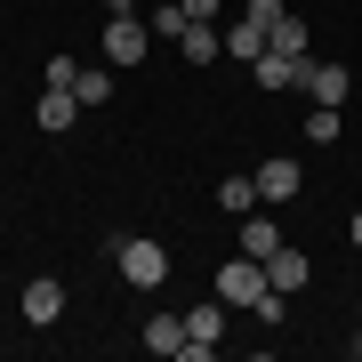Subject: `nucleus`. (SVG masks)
<instances>
[{
    "label": "nucleus",
    "mask_w": 362,
    "mask_h": 362,
    "mask_svg": "<svg viewBox=\"0 0 362 362\" xmlns=\"http://www.w3.org/2000/svg\"><path fill=\"white\" fill-rule=\"evenodd\" d=\"M113 266H121L129 290H161L169 282V250L153 242V233H121V242H113Z\"/></svg>",
    "instance_id": "f257e3e1"
},
{
    "label": "nucleus",
    "mask_w": 362,
    "mask_h": 362,
    "mask_svg": "<svg viewBox=\"0 0 362 362\" xmlns=\"http://www.w3.org/2000/svg\"><path fill=\"white\" fill-rule=\"evenodd\" d=\"M266 290H274V282H266V258H250V250L218 266V298H226L233 314H258V298H266Z\"/></svg>",
    "instance_id": "f03ea898"
},
{
    "label": "nucleus",
    "mask_w": 362,
    "mask_h": 362,
    "mask_svg": "<svg viewBox=\"0 0 362 362\" xmlns=\"http://www.w3.org/2000/svg\"><path fill=\"white\" fill-rule=\"evenodd\" d=\"M145 49H153V25L137 8H105V65H137Z\"/></svg>",
    "instance_id": "7ed1b4c3"
},
{
    "label": "nucleus",
    "mask_w": 362,
    "mask_h": 362,
    "mask_svg": "<svg viewBox=\"0 0 362 362\" xmlns=\"http://www.w3.org/2000/svg\"><path fill=\"white\" fill-rule=\"evenodd\" d=\"M226 314H233V306H226L218 290H209L194 314H185V362H209V354H218V338H226Z\"/></svg>",
    "instance_id": "20e7f679"
},
{
    "label": "nucleus",
    "mask_w": 362,
    "mask_h": 362,
    "mask_svg": "<svg viewBox=\"0 0 362 362\" xmlns=\"http://www.w3.org/2000/svg\"><path fill=\"white\" fill-rule=\"evenodd\" d=\"M298 89H306L314 105H346L354 73H346V65H330V57H306V65H298Z\"/></svg>",
    "instance_id": "39448f33"
},
{
    "label": "nucleus",
    "mask_w": 362,
    "mask_h": 362,
    "mask_svg": "<svg viewBox=\"0 0 362 362\" xmlns=\"http://www.w3.org/2000/svg\"><path fill=\"white\" fill-rule=\"evenodd\" d=\"M25 322H33V330L65 322V282H57V274H40V282H25Z\"/></svg>",
    "instance_id": "423d86ee"
},
{
    "label": "nucleus",
    "mask_w": 362,
    "mask_h": 362,
    "mask_svg": "<svg viewBox=\"0 0 362 362\" xmlns=\"http://www.w3.org/2000/svg\"><path fill=\"white\" fill-rule=\"evenodd\" d=\"M250 177H258V202H274V209H282V202H298V161H290V153L258 161V169H250Z\"/></svg>",
    "instance_id": "0eeeda50"
},
{
    "label": "nucleus",
    "mask_w": 362,
    "mask_h": 362,
    "mask_svg": "<svg viewBox=\"0 0 362 362\" xmlns=\"http://www.w3.org/2000/svg\"><path fill=\"white\" fill-rule=\"evenodd\" d=\"M33 121H40L49 137H65L73 121H81V97H73V89H49V81H40V105H33Z\"/></svg>",
    "instance_id": "6e6552de"
},
{
    "label": "nucleus",
    "mask_w": 362,
    "mask_h": 362,
    "mask_svg": "<svg viewBox=\"0 0 362 362\" xmlns=\"http://www.w3.org/2000/svg\"><path fill=\"white\" fill-rule=\"evenodd\" d=\"M266 282L282 290V298H298V290L314 282V266H306V250H290V242H282V250H274V258H266Z\"/></svg>",
    "instance_id": "1a4fd4ad"
},
{
    "label": "nucleus",
    "mask_w": 362,
    "mask_h": 362,
    "mask_svg": "<svg viewBox=\"0 0 362 362\" xmlns=\"http://www.w3.org/2000/svg\"><path fill=\"white\" fill-rule=\"evenodd\" d=\"M177 57H185V65H218V57H226V25H185L177 33Z\"/></svg>",
    "instance_id": "9d476101"
},
{
    "label": "nucleus",
    "mask_w": 362,
    "mask_h": 362,
    "mask_svg": "<svg viewBox=\"0 0 362 362\" xmlns=\"http://www.w3.org/2000/svg\"><path fill=\"white\" fill-rule=\"evenodd\" d=\"M226 57H233V65H258V57H266V25H258V16H233V25H226Z\"/></svg>",
    "instance_id": "9b49d317"
},
{
    "label": "nucleus",
    "mask_w": 362,
    "mask_h": 362,
    "mask_svg": "<svg viewBox=\"0 0 362 362\" xmlns=\"http://www.w3.org/2000/svg\"><path fill=\"white\" fill-rule=\"evenodd\" d=\"M242 250H250V258H274V250H282V226H274L266 209H250V218H242Z\"/></svg>",
    "instance_id": "f8f14e48"
},
{
    "label": "nucleus",
    "mask_w": 362,
    "mask_h": 362,
    "mask_svg": "<svg viewBox=\"0 0 362 362\" xmlns=\"http://www.w3.org/2000/svg\"><path fill=\"white\" fill-rule=\"evenodd\" d=\"M145 354H185V314H153L145 322Z\"/></svg>",
    "instance_id": "ddd939ff"
},
{
    "label": "nucleus",
    "mask_w": 362,
    "mask_h": 362,
    "mask_svg": "<svg viewBox=\"0 0 362 362\" xmlns=\"http://www.w3.org/2000/svg\"><path fill=\"white\" fill-rule=\"evenodd\" d=\"M266 49H274V57H290V65H306V16H282V25L266 33Z\"/></svg>",
    "instance_id": "4468645a"
},
{
    "label": "nucleus",
    "mask_w": 362,
    "mask_h": 362,
    "mask_svg": "<svg viewBox=\"0 0 362 362\" xmlns=\"http://www.w3.org/2000/svg\"><path fill=\"white\" fill-rule=\"evenodd\" d=\"M218 209L250 218V209H258V177H218Z\"/></svg>",
    "instance_id": "2eb2a0df"
},
{
    "label": "nucleus",
    "mask_w": 362,
    "mask_h": 362,
    "mask_svg": "<svg viewBox=\"0 0 362 362\" xmlns=\"http://www.w3.org/2000/svg\"><path fill=\"white\" fill-rule=\"evenodd\" d=\"M250 81H258V89H298V65H290V57H258V65H250Z\"/></svg>",
    "instance_id": "dca6fc26"
},
{
    "label": "nucleus",
    "mask_w": 362,
    "mask_h": 362,
    "mask_svg": "<svg viewBox=\"0 0 362 362\" xmlns=\"http://www.w3.org/2000/svg\"><path fill=\"white\" fill-rule=\"evenodd\" d=\"M73 97H81V105H105V97H113V81H105V65H81V73H73Z\"/></svg>",
    "instance_id": "f3484780"
},
{
    "label": "nucleus",
    "mask_w": 362,
    "mask_h": 362,
    "mask_svg": "<svg viewBox=\"0 0 362 362\" xmlns=\"http://www.w3.org/2000/svg\"><path fill=\"white\" fill-rule=\"evenodd\" d=\"M338 137V105H314L306 113V145H330Z\"/></svg>",
    "instance_id": "a211bd4d"
},
{
    "label": "nucleus",
    "mask_w": 362,
    "mask_h": 362,
    "mask_svg": "<svg viewBox=\"0 0 362 362\" xmlns=\"http://www.w3.org/2000/svg\"><path fill=\"white\" fill-rule=\"evenodd\" d=\"M145 25H153V33H161V40H177V33H185V25H194V16H185V8H177V0H169V8H161V16H145Z\"/></svg>",
    "instance_id": "6ab92c4d"
},
{
    "label": "nucleus",
    "mask_w": 362,
    "mask_h": 362,
    "mask_svg": "<svg viewBox=\"0 0 362 362\" xmlns=\"http://www.w3.org/2000/svg\"><path fill=\"white\" fill-rule=\"evenodd\" d=\"M73 73H81L73 57H49V65H40V81H49V89H73Z\"/></svg>",
    "instance_id": "aec40b11"
},
{
    "label": "nucleus",
    "mask_w": 362,
    "mask_h": 362,
    "mask_svg": "<svg viewBox=\"0 0 362 362\" xmlns=\"http://www.w3.org/2000/svg\"><path fill=\"white\" fill-rule=\"evenodd\" d=\"M177 8L194 16V25H218V16H226V0H177Z\"/></svg>",
    "instance_id": "412c9836"
},
{
    "label": "nucleus",
    "mask_w": 362,
    "mask_h": 362,
    "mask_svg": "<svg viewBox=\"0 0 362 362\" xmlns=\"http://www.w3.org/2000/svg\"><path fill=\"white\" fill-rule=\"evenodd\" d=\"M242 16H258V25L274 33V25H282V16H290V8H282V0H250V8H242Z\"/></svg>",
    "instance_id": "4be33fe9"
},
{
    "label": "nucleus",
    "mask_w": 362,
    "mask_h": 362,
    "mask_svg": "<svg viewBox=\"0 0 362 362\" xmlns=\"http://www.w3.org/2000/svg\"><path fill=\"white\" fill-rule=\"evenodd\" d=\"M346 242H354V250H362V209H354V226H346Z\"/></svg>",
    "instance_id": "5701e85b"
},
{
    "label": "nucleus",
    "mask_w": 362,
    "mask_h": 362,
    "mask_svg": "<svg viewBox=\"0 0 362 362\" xmlns=\"http://www.w3.org/2000/svg\"><path fill=\"white\" fill-rule=\"evenodd\" d=\"M105 8H129V0H105Z\"/></svg>",
    "instance_id": "b1692460"
}]
</instances>
